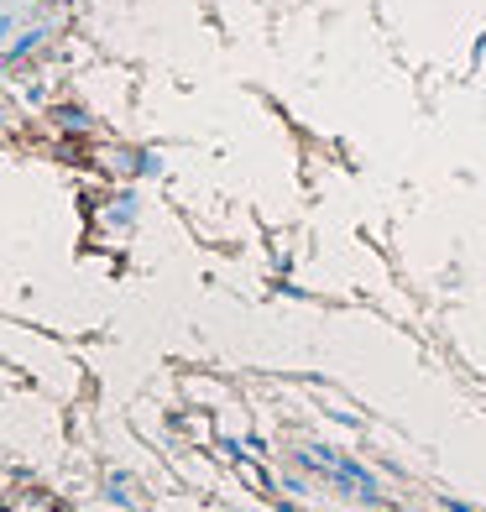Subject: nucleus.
I'll return each mask as SVG.
<instances>
[{
	"label": "nucleus",
	"instance_id": "f257e3e1",
	"mask_svg": "<svg viewBox=\"0 0 486 512\" xmlns=\"http://www.w3.org/2000/svg\"><path fill=\"white\" fill-rule=\"evenodd\" d=\"M37 42H42V32L32 27V32H21V37H16V42H11V48H6V53H0V58H6V63H11V58H27V53L37 48Z\"/></svg>",
	"mask_w": 486,
	"mask_h": 512
}]
</instances>
